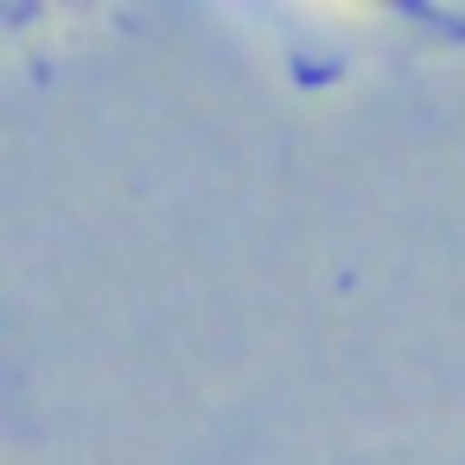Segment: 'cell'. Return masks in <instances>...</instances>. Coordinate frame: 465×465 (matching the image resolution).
Segmentation results:
<instances>
[]
</instances>
